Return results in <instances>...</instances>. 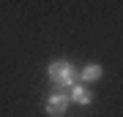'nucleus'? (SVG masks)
I'll return each instance as SVG.
<instances>
[{
	"instance_id": "f257e3e1",
	"label": "nucleus",
	"mask_w": 123,
	"mask_h": 117,
	"mask_svg": "<svg viewBox=\"0 0 123 117\" xmlns=\"http://www.w3.org/2000/svg\"><path fill=\"white\" fill-rule=\"evenodd\" d=\"M47 76L57 87H74L77 84V68L68 60H52L49 68H47Z\"/></svg>"
},
{
	"instance_id": "f03ea898",
	"label": "nucleus",
	"mask_w": 123,
	"mask_h": 117,
	"mask_svg": "<svg viewBox=\"0 0 123 117\" xmlns=\"http://www.w3.org/2000/svg\"><path fill=\"white\" fill-rule=\"evenodd\" d=\"M68 106H71V101L66 93H60V90H55V93H49L47 101H44V112L47 114H52V117H60V114H66L68 112Z\"/></svg>"
},
{
	"instance_id": "7ed1b4c3",
	"label": "nucleus",
	"mask_w": 123,
	"mask_h": 117,
	"mask_svg": "<svg viewBox=\"0 0 123 117\" xmlns=\"http://www.w3.org/2000/svg\"><path fill=\"white\" fill-rule=\"evenodd\" d=\"M68 101L71 104H79V106H90L93 104V95H90V90L85 84H74V87H68Z\"/></svg>"
},
{
	"instance_id": "20e7f679",
	"label": "nucleus",
	"mask_w": 123,
	"mask_h": 117,
	"mask_svg": "<svg viewBox=\"0 0 123 117\" xmlns=\"http://www.w3.org/2000/svg\"><path fill=\"white\" fill-rule=\"evenodd\" d=\"M101 74H104V68H101L98 63H88L82 71H79V79H82V82H98Z\"/></svg>"
}]
</instances>
